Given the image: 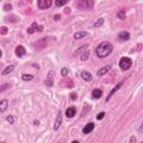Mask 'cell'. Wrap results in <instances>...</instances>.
Segmentation results:
<instances>
[{"mask_svg": "<svg viewBox=\"0 0 143 143\" xmlns=\"http://www.w3.org/2000/svg\"><path fill=\"white\" fill-rule=\"evenodd\" d=\"M112 50H113V46L110 43H107V41H103L96 47L95 53H96V55L98 56L99 58H104V57L109 56L112 53Z\"/></svg>", "mask_w": 143, "mask_h": 143, "instance_id": "obj_1", "label": "cell"}, {"mask_svg": "<svg viewBox=\"0 0 143 143\" xmlns=\"http://www.w3.org/2000/svg\"><path fill=\"white\" fill-rule=\"evenodd\" d=\"M93 6H94V2L91 0H80L76 2V7L78 9H92Z\"/></svg>", "mask_w": 143, "mask_h": 143, "instance_id": "obj_2", "label": "cell"}, {"mask_svg": "<svg viewBox=\"0 0 143 143\" xmlns=\"http://www.w3.org/2000/svg\"><path fill=\"white\" fill-rule=\"evenodd\" d=\"M132 66V59L128 58V57H122L121 61H120V67L123 70H127L130 69Z\"/></svg>", "mask_w": 143, "mask_h": 143, "instance_id": "obj_3", "label": "cell"}, {"mask_svg": "<svg viewBox=\"0 0 143 143\" xmlns=\"http://www.w3.org/2000/svg\"><path fill=\"white\" fill-rule=\"evenodd\" d=\"M51 0H38L37 2V6H38L39 9H48L49 7L51 6Z\"/></svg>", "mask_w": 143, "mask_h": 143, "instance_id": "obj_4", "label": "cell"}, {"mask_svg": "<svg viewBox=\"0 0 143 143\" xmlns=\"http://www.w3.org/2000/svg\"><path fill=\"white\" fill-rule=\"evenodd\" d=\"M65 114H66V116H67V117H73V116H75V114H76V109H75L74 106L68 107V109L66 110Z\"/></svg>", "mask_w": 143, "mask_h": 143, "instance_id": "obj_5", "label": "cell"}, {"mask_svg": "<svg viewBox=\"0 0 143 143\" xmlns=\"http://www.w3.org/2000/svg\"><path fill=\"white\" fill-rule=\"evenodd\" d=\"M130 37H131V35H130V32H121L119 34V39H120V40H128Z\"/></svg>", "mask_w": 143, "mask_h": 143, "instance_id": "obj_6", "label": "cell"}, {"mask_svg": "<svg viewBox=\"0 0 143 143\" xmlns=\"http://www.w3.org/2000/svg\"><path fill=\"white\" fill-rule=\"evenodd\" d=\"M110 69H111V66H110V65L104 66L103 68L98 69V72H97V76H103V75H105V74H107V72H110Z\"/></svg>", "mask_w": 143, "mask_h": 143, "instance_id": "obj_7", "label": "cell"}, {"mask_svg": "<svg viewBox=\"0 0 143 143\" xmlns=\"http://www.w3.org/2000/svg\"><path fill=\"white\" fill-rule=\"evenodd\" d=\"M94 130V124L93 123H88L87 125H85V127L83 128V133L84 134H88Z\"/></svg>", "mask_w": 143, "mask_h": 143, "instance_id": "obj_8", "label": "cell"}, {"mask_svg": "<svg viewBox=\"0 0 143 143\" xmlns=\"http://www.w3.org/2000/svg\"><path fill=\"white\" fill-rule=\"evenodd\" d=\"M25 54H26V49H25V47H22V46L16 47V55H17L18 57H22Z\"/></svg>", "mask_w": 143, "mask_h": 143, "instance_id": "obj_9", "label": "cell"}, {"mask_svg": "<svg viewBox=\"0 0 143 143\" xmlns=\"http://www.w3.org/2000/svg\"><path fill=\"white\" fill-rule=\"evenodd\" d=\"M82 78L84 80H86V82H91V80L93 79L92 74H91L90 72H82Z\"/></svg>", "mask_w": 143, "mask_h": 143, "instance_id": "obj_10", "label": "cell"}, {"mask_svg": "<svg viewBox=\"0 0 143 143\" xmlns=\"http://www.w3.org/2000/svg\"><path fill=\"white\" fill-rule=\"evenodd\" d=\"M62 124V112H59L58 113V116H57V119H56V122H55V125H54V130H58L59 126H61Z\"/></svg>", "mask_w": 143, "mask_h": 143, "instance_id": "obj_11", "label": "cell"}, {"mask_svg": "<svg viewBox=\"0 0 143 143\" xmlns=\"http://www.w3.org/2000/svg\"><path fill=\"white\" fill-rule=\"evenodd\" d=\"M51 77H53V72H50V73L48 74V77L45 79V85H46V86H49V87L53 86L54 82H53V78H51Z\"/></svg>", "mask_w": 143, "mask_h": 143, "instance_id": "obj_12", "label": "cell"}, {"mask_svg": "<svg viewBox=\"0 0 143 143\" xmlns=\"http://www.w3.org/2000/svg\"><path fill=\"white\" fill-rule=\"evenodd\" d=\"M121 86H122V83H119V84H117L116 86H115V87H114L113 90L111 91V93H110V94H109V96H107V98H106V102H107V101H110V98H111V97H112V95H113L114 93H116L117 91L120 90V87H121Z\"/></svg>", "mask_w": 143, "mask_h": 143, "instance_id": "obj_13", "label": "cell"}, {"mask_svg": "<svg viewBox=\"0 0 143 143\" xmlns=\"http://www.w3.org/2000/svg\"><path fill=\"white\" fill-rule=\"evenodd\" d=\"M92 96H93V98H99V97L102 96V90H99V88H95V90H93Z\"/></svg>", "mask_w": 143, "mask_h": 143, "instance_id": "obj_14", "label": "cell"}, {"mask_svg": "<svg viewBox=\"0 0 143 143\" xmlns=\"http://www.w3.org/2000/svg\"><path fill=\"white\" fill-rule=\"evenodd\" d=\"M7 107H8V101L7 99H2L0 102V112H6Z\"/></svg>", "mask_w": 143, "mask_h": 143, "instance_id": "obj_15", "label": "cell"}, {"mask_svg": "<svg viewBox=\"0 0 143 143\" xmlns=\"http://www.w3.org/2000/svg\"><path fill=\"white\" fill-rule=\"evenodd\" d=\"M45 46H46V39L45 38L38 40L36 44H35V47H36V48H43V47H45Z\"/></svg>", "mask_w": 143, "mask_h": 143, "instance_id": "obj_16", "label": "cell"}, {"mask_svg": "<svg viewBox=\"0 0 143 143\" xmlns=\"http://www.w3.org/2000/svg\"><path fill=\"white\" fill-rule=\"evenodd\" d=\"M14 68H15V66H14V65H9V66H8V67H6L5 69L2 70V73H1V74H2L3 76L8 75V74H9V73H11L12 70H14Z\"/></svg>", "mask_w": 143, "mask_h": 143, "instance_id": "obj_17", "label": "cell"}, {"mask_svg": "<svg viewBox=\"0 0 143 143\" xmlns=\"http://www.w3.org/2000/svg\"><path fill=\"white\" fill-rule=\"evenodd\" d=\"M85 36H87V32H77L74 34V38H75V39H80V38H83V37H85Z\"/></svg>", "mask_w": 143, "mask_h": 143, "instance_id": "obj_18", "label": "cell"}, {"mask_svg": "<svg viewBox=\"0 0 143 143\" xmlns=\"http://www.w3.org/2000/svg\"><path fill=\"white\" fill-rule=\"evenodd\" d=\"M18 17L15 15H11V16H8V17H6V21H9V22H17L18 21Z\"/></svg>", "mask_w": 143, "mask_h": 143, "instance_id": "obj_19", "label": "cell"}, {"mask_svg": "<svg viewBox=\"0 0 143 143\" xmlns=\"http://www.w3.org/2000/svg\"><path fill=\"white\" fill-rule=\"evenodd\" d=\"M90 50H86V51H84L83 53V55H80V61H83V62H85V61H87L88 59V57H90Z\"/></svg>", "mask_w": 143, "mask_h": 143, "instance_id": "obj_20", "label": "cell"}, {"mask_svg": "<svg viewBox=\"0 0 143 143\" xmlns=\"http://www.w3.org/2000/svg\"><path fill=\"white\" fill-rule=\"evenodd\" d=\"M125 16H126V12H125V9H122L117 12V17L120 19H125Z\"/></svg>", "mask_w": 143, "mask_h": 143, "instance_id": "obj_21", "label": "cell"}, {"mask_svg": "<svg viewBox=\"0 0 143 143\" xmlns=\"http://www.w3.org/2000/svg\"><path fill=\"white\" fill-rule=\"evenodd\" d=\"M64 83H65V84H62V85L67 86V87H73V86H74V83H73V80H72V79H65V80H64Z\"/></svg>", "mask_w": 143, "mask_h": 143, "instance_id": "obj_22", "label": "cell"}, {"mask_svg": "<svg viewBox=\"0 0 143 143\" xmlns=\"http://www.w3.org/2000/svg\"><path fill=\"white\" fill-rule=\"evenodd\" d=\"M88 48V45L87 44H86V45H84V46H83V47H80V48H78L77 49V50H76V53H75V55H78V54H83V51H84V50H86V49H87Z\"/></svg>", "mask_w": 143, "mask_h": 143, "instance_id": "obj_23", "label": "cell"}, {"mask_svg": "<svg viewBox=\"0 0 143 143\" xmlns=\"http://www.w3.org/2000/svg\"><path fill=\"white\" fill-rule=\"evenodd\" d=\"M103 24H104V19H103V18H99L98 20H96V21H95L94 27H101Z\"/></svg>", "mask_w": 143, "mask_h": 143, "instance_id": "obj_24", "label": "cell"}, {"mask_svg": "<svg viewBox=\"0 0 143 143\" xmlns=\"http://www.w3.org/2000/svg\"><path fill=\"white\" fill-rule=\"evenodd\" d=\"M8 34V27L2 26L0 27V35H7Z\"/></svg>", "mask_w": 143, "mask_h": 143, "instance_id": "obj_25", "label": "cell"}, {"mask_svg": "<svg viewBox=\"0 0 143 143\" xmlns=\"http://www.w3.org/2000/svg\"><path fill=\"white\" fill-rule=\"evenodd\" d=\"M67 3V0H57L55 2V5L57 6V7H61V6H64Z\"/></svg>", "mask_w": 143, "mask_h": 143, "instance_id": "obj_26", "label": "cell"}, {"mask_svg": "<svg viewBox=\"0 0 143 143\" xmlns=\"http://www.w3.org/2000/svg\"><path fill=\"white\" fill-rule=\"evenodd\" d=\"M21 78L24 80H32V78H34V76H32V75H28V74H24V75L21 76Z\"/></svg>", "mask_w": 143, "mask_h": 143, "instance_id": "obj_27", "label": "cell"}, {"mask_svg": "<svg viewBox=\"0 0 143 143\" xmlns=\"http://www.w3.org/2000/svg\"><path fill=\"white\" fill-rule=\"evenodd\" d=\"M61 74H62V76H67V74H68V69L66 67H64V68H62V70H61Z\"/></svg>", "mask_w": 143, "mask_h": 143, "instance_id": "obj_28", "label": "cell"}, {"mask_svg": "<svg viewBox=\"0 0 143 143\" xmlns=\"http://www.w3.org/2000/svg\"><path fill=\"white\" fill-rule=\"evenodd\" d=\"M7 122H9L10 124H14V122H15V120H14V116L12 115H9V116H7Z\"/></svg>", "mask_w": 143, "mask_h": 143, "instance_id": "obj_29", "label": "cell"}, {"mask_svg": "<svg viewBox=\"0 0 143 143\" xmlns=\"http://www.w3.org/2000/svg\"><path fill=\"white\" fill-rule=\"evenodd\" d=\"M9 87H10V85H9V84H5V85H2V86H0V93L3 92V91H5L6 88H9Z\"/></svg>", "mask_w": 143, "mask_h": 143, "instance_id": "obj_30", "label": "cell"}, {"mask_svg": "<svg viewBox=\"0 0 143 143\" xmlns=\"http://www.w3.org/2000/svg\"><path fill=\"white\" fill-rule=\"evenodd\" d=\"M3 9H5L6 11H9V10H11V9H12V6L10 5V3H6L5 7H3Z\"/></svg>", "mask_w": 143, "mask_h": 143, "instance_id": "obj_31", "label": "cell"}, {"mask_svg": "<svg viewBox=\"0 0 143 143\" xmlns=\"http://www.w3.org/2000/svg\"><path fill=\"white\" fill-rule=\"evenodd\" d=\"M104 115H105V113L104 112H102V113H99V114H97V116H96V119L97 120H102L103 117H104Z\"/></svg>", "mask_w": 143, "mask_h": 143, "instance_id": "obj_32", "label": "cell"}, {"mask_svg": "<svg viewBox=\"0 0 143 143\" xmlns=\"http://www.w3.org/2000/svg\"><path fill=\"white\" fill-rule=\"evenodd\" d=\"M70 98L73 99V101H75V99L77 98V94H76V93H72V94H70Z\"/></svg>", "mask_w": 143, "mask_h": 143, "instance_id": "obj_33", "label": "cell"}, {"mask_svg": "<svg viewBox=\"0 0 143 143\" xmlns=\"http://www.w3.org/2000/svg\"><path fill=\"white\" fill-rule=\"evenodd\" d=\"M61 19V15H55L54 16V20H59Z\"/></svg>", "mask_w": 143, "mask_h": 143, "instance_id": "obj_34", "label": "cell"}, {"mask_svg": "<svg viewBox=\"0 0 143 143\" xmlns=\"http://www.w3.org/2000/svg\"><path fill=\"white\" fill-rule=\"evenodd\" d=\"M27 32H28V34H32V32H35V30L32 29V28H29V29L27 30Z\"/></svg>", "mask_w": 143, "mask_h": 143, "instance_id": "obj_35", "label": "cell"}, {"mask_svg": "<svg viewBox=\"0 0 143 143\" xmlns=\"http://www.w3.org/2000/svg\"><path fill=\"white\" fill-rule=\"evenodd\" d=\"M135 141H136L135 136H132V138H131V143H135Z\"/></svg>", "mask_w": 143, "mask_h": 143, "instance_id": "obj_36", "label": "cell"}, {"mask_svg": "<svg viewBox=\"0 0 143 143\" xmlns=\"http://www.w3.org/2000/svg\"><path fill=\"white\" fill-rule=\"evenodd\" d=\"M65 11H66V14H68V12H69V8H66Z\"/></svg>", "mask_w": 143, "mask_h": 143, "instance_id": "obj_37", "label": "cell"}, {"mask_svg": "<svg viewBox=\"0 0 143 143\" xmlns=\"http://www.w3.org/2000/svg\"><path fill=\"white\" fill-rule=\"evenodd\" d=\"M1 56H2V51L0 50V57H1Z\"/></svg>", "mask_w": 143, "mask_h": 143, "instance_id": "obj_38", "label": "cell"}, {"mask_svg": "<svg viewBox=\"0 0 143 143\" xmlns=\"http://www.w3.org/2000/svg\"><path fill=\"white\" fill-rule=\"evenodd\" d=\"M72 143H79L78 141H74V142H72Z\"/></svg>", "mask_w": 143, "mask_h": 143, "instance_id": "obj_39", "label": "cell"}, {"mask_svg": "<svg viewBox=\"0 0 143 143\" xmlns=\"http://www.w3.org/2000/svg\"><path fill=\"white\" fill-rule=\"evenodd\" d=\"M141 143H143V142H141Z\"/></svg>", "mask_w": 143, "mask_h": 143, "instance_id": "obj_40", "label": "cell"}]
</instances>
